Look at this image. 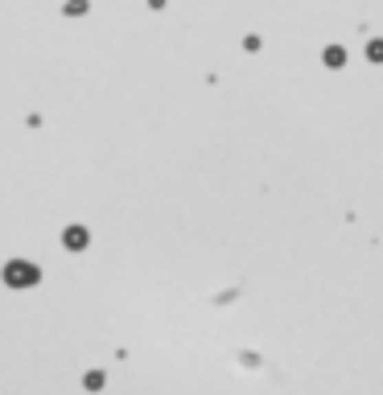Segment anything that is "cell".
I'll use <instances>...</instances> for the list:
<instances>
[{"instance_id": "1", "label": "cell", "mask_w": 383, "mask_h": 395, "mask_svg": "<svg viewBox=\"0 0 383 395\" xmlns=\"http://www.w3.org/2000/svg\"><path fill=\"white\" fill-rule=\"evenodd\" d=\"M342 62H347V49H338V45H330V49H326V66H330V70H338Z\"/></svg>"}, {"instance_id": "2", "label": "cell", "mask_w": 383, "mask_h": 395, "mask_svg": "<svg viewBox=\"0 0 383 395\" xmlns=\"http://www.w3.org/2000/svg\"><path fill=\"white\" fill-rule=\"evenodd\" d=\"M62 243H70V247H83V243H87L83 227H70V235H62Z\"/></svg>"}, {"instance_id": "3", "label": "cell", "mask_w": 383, "mask_h": 395, "mask_svg": "<svg viewBox=\"0 0 383 395\" xmlns=\"http://www.w3.org/2000/svg\"><path fill=\"white\" fill-rule=\"evenodd\" d=\"M8 280H12V284H25V280H37V272H25V268H8Z\"/></svg>"}, {"instance_id": "4", "label": "cell", "mask_w": 383, "mask_h": 395, "mask_svg": "<svg viewBox=\"0 0 383 395\" xmlns=\"http://www.w3.org/2000/svg\"><path fill=\"white\" fill-rule=\"evenodd\" d=\"M367 58H371V62H383V41H371V45H367Z\"/></svg>"}]
</instances>
